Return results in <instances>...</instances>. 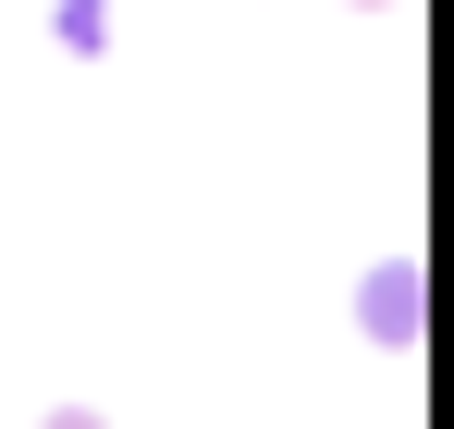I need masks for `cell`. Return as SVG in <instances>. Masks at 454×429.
<instances>
[{"mask_svg": "<svg viewBox=\"0 0 454 429\" xmlns=\"http://www.w3.org/2000/svg\"><path fill=\"white\" fill-rule=\"evenodd\" d=\"M369 332H380V344L418 332V270H380V283H369Z\"/></svg>", "mask_w": 454, "mask_h": 429, "instance_id": "1", "label": "cell"}, {"mask_svg": "<svg viewBox=\"0 0 454 429\" xmlns=\"http://www.w3.org/2000/svg\"><path fill=\"white\" fill-rule=\"evenodd\" d=\"M50 429H98V417H86V405H62V417H50Z\"/></svg>", "mask_w": 454, "mask_h": 429, "instance_id": "2", "label": "cell"}]
</instances>
